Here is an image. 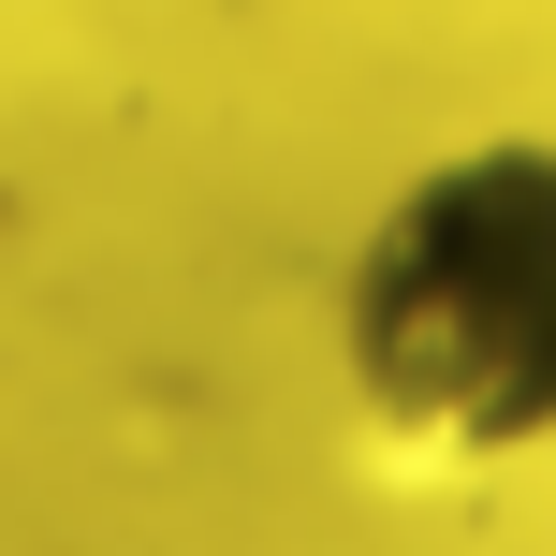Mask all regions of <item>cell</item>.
<instances>
[{
  "mask_svg": "<svg viewBox=\"0 0 556 556\" xmlns=\"http://www.w3.org/2000/svg\"><path fill=\"white\" fill-rule=\"evenodd\" d=\"M337 381L395 469L556 454V147L483 132L425 162L337 264Z\"/></svg>",
  "mask_w": 556,
  "mask_h": 556,
  "instance_id": "6da1fadb",
  "label": "cell"
}]
</instances>
